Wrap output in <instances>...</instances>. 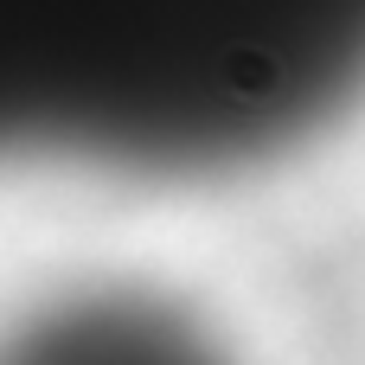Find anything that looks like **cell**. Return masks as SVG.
Segmentation results:
<instances>
[{"label": "cell", "instance_id": "1", "mask_svg": "<svg viewBox=\"0 0 365 365\" xmlns=\"http://www.w3.org/2000/svg\"><path fill=\"white\" fill-rule=\"evenodd\" d=\"M365 96V0H0V167H263Z\"/></svg>", "mask_w": 365, "mask_h": 365}, {"label": "cell", "instance_id": "2", "mask_svg": "<svg viewBox=\"0 0 365 365\" xmlns=\"http://www.w3.org/2000/svg\"><path fill=\"white\" fill-rule=\"evenodd\" d=\"M0 365H231V353L167 295L83 289L0 334Z\"/></svg>", "mask_w": 365, "mask_h": 365}]
</instances>
